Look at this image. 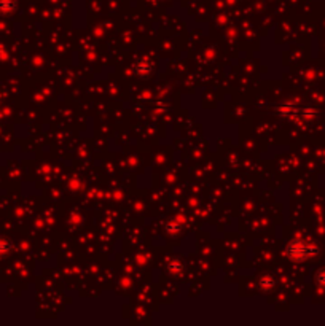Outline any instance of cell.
I'll return each instance as SVG.
<instances>
[{
  "label": "cell",
  "instance_id": "cell-4",
  "mask_svg": "<svg viewBox=\"0 0 325 326\" xmlns=\"http://www.w3.org/2000/svg\"><path fill=\"white\" fill-rule=\"evenodd\" d=\"M10 242L8 240H5V239H0V255H4V253H7V251L10 250Z\"/></svg>",
  "mask_w": 325,
  "mask_h": 326
},
{
  "label": "cell",
  "instance_id": "cell-1",
  "mask_svg": "<svg viewBox=\"0 0 325 326\" xmlns=\"http://www.w3.org/2000/svg\"><path fill=\"white\" fill-rule=\"evenodd\" d=\"M287 253L293 259H306L317 253V247H314L303 240H293L287 247Z\"/></svg>",
  "mask_w": 325,
  "mask_h": 326
},
{
  "label": "cell",
  "instance_id": "cell-3",
  "mask_svg": "<svg viewBox=\"0 0 325 326\" xmlns=\"http://www.w3.org/2000/svg\"><path fill=\"white\" fill-rule=\"evenodd\" d=\"M316 282L320 288H325V269L323 270H319L317 276H316Z\"/></svg>",
  "mask_w": 325,
  "mask_h": 326
},
{
  "label": "cell",
  "instance_id": "cell-2",
  "mask_svg": "<svg viewBox=\"0 0 325 326\" xmlns=\"http://www.w3.org/2000/svg\"><path fill=\"white\" fill-rule=\"evenodd\" d=\"M15 8V0H0V13H10Z\"/></svg>",
  "mask_w": 325,
  "mask_h": 326
}]
</instances>
